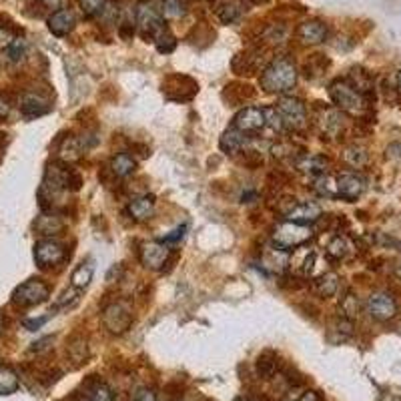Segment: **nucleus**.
<instances>
[{"mask_svg": "<svg viewBox=\"0 0 401 401\" xmlns=\"http://www.w3.org/2000/svg\"><path fill=\"white\" fill-rule=\"evenodd\" d=\"M297 84V69L291 60L277 58L265 66L261 75V88L271 95H285Z\"/></svg>", "mask_w": 401, "mask_h": 401, "instance_id": "nucleus-1", "label": "nucleus"}, {"mask_svg": "<svg viewBox=\"0 0 401 401\" xmlns=\"http://www.w3.org/2000/svg\"><path fill=\"white\" fill-rule=\"evenodd\" d=\"M329 97L333 105L339 108L341 112H348L351 117H363L367 112V101L365 97L355 90L348 79H337L331 82L329 86Z\"/></svg>", "mask_w": 401, "mask_h": 401, "instance_id": "nucleus-2", "label": "nucleus"}, {"mask_svg": "<svg viewBox=\"0 0 401 401\" xmlns=\"http://www.w3.org/2000/svg\"><path fill=\"white\" fill-rule=\"evenodd\" d=\"M313 237V231L309 229V225H299L293 221H285V223H279L275 229H273V243L285 251L293 249V247H301L303 243Z\"/></svg>", "mask_w": 401, "mask_h": 401, "instance_id": "nucleus-3", "label": "nucleus"}, {"mask_svg": "<svg viewBox=\"0 0 401 401\" xmlns=\"http://www.w3.org/2000/svg\"><path fill=\"white\" fill-rule=\"evenodd\" d=\"M277 110L283 119L285 129L301 133L307 127V107L303 101H299L295 97H281L277 103Z\"/></svg>", "mask_w": 401, "mask_h": 401, "instance_id": "nucleus-4", "label": "nucleus"}, {"mask_svg": "<svg viewBox=\"0 0 401 401\" xmlns=\"http://www.w3.org/2000/svg\"><path fill=\"white\" fill-rule=\"evenodd\" d=\"M51 295V289L45 281L40 279H28L25 283H21L14 293H12V301L21 307H36L40 303H45Z\"/></svg>", "mask_w": 401, "mask_h": 401, "instance_id": "nucleus-5", "label": "nucleus"}, {"mask_svg": "<svg viewBox=\"0 0 401 401\" xmlns=\"http://www.w3.org/2000/svg\"><path fill=\"white\" fill-rule=\"evenodd\" d=\"M103 323L110 333L114 335H123L125 331L131 329L133 325V311L127 303L123 301H114L105 307L103 311Z\"/></svg>", "mask_w": 401, "mask_h": 401, "instance_id": "nucleus-6", "label": "nucleus"}, {"mask_svg": "<svg viewBox=\"0 0 401 401\" xmlns=\"http://www.w3.org/2000/svg\"><path fill=\"white\" fill-rule=\"evenodd\" d=\"M136 27L145 38H157L165 30L162 12L153 6V2H141L136 8Z\"/></svg>", "mask_w": 401, "mask_h": 401, "instance_id": "nucleus-7", "label": "nucleus"}, {"mask_svg": "<svg viewBox=\"0 0 401 401\" xmlns=\"http://www.w3.org/2000/svg\"><path fill=\"white\" fill-rule=\"evenodd\" d=\"M66 259V249L54 239H40L34 245V261L42 269L56 267Z\"/></svg>", "mask_w": 401, "mask_h": 401, "instance_id": "nucleus-8", "label": "nucleus"}, {"mask_svg": "<svg viewBox=\"0 0 401 401\" xmlns=\"http://www.w3.org/2000/svg\"><path fill=\"white\" fill-rule=\"evenodd\" d=\"M365 309L372 319L381 321V323L393 319L398 315V303L387 291H374L367 297Z\"/></svg>", "mask_w": 401, "mask_h": 401, "instance_id": "nucleus-9", "label": "nucleus"}, {"mask_svg": "<svg viewBox=\"0 0 401 401\" xmlns=\"http://www.w3.org/2000/svg\"><path fill=\"white\" fill-rule=\"evenodd\" d=\"M265 125H267V121H265V108L259 107H245L233 119V127L245 134L261 133L265 129Z\"/></svg>", "mask_w": 401, "mask_h": 401, "instance_id": "nucleus-10", "label": "nucleus"}, {"mask_svg": "<svg viewBox=\"0 0 401 401\" xmlns=\"http://www.w3.org/2000/svg\"><path fill=\"white\" fill-rule=\"evenodd\" d=\"M169 253H171V249L162 241H151V243L143 245V249H141V263L147 269L159 271L165 267Z\"/></svg>", "mask_w": 401, "mask_h": 401, "instance_id": "nucleus-11", "label": "nucleus"}, {"mask_svg": "<svg viewBox=\"0 0 401 401\" xmlns=\"http://www.w3.org/2000/svg\"><path fill=\"white\" fill-rule=\"evenodd\" d=\"M365 179L357 173H341L337 175V197L345 201H357L365 193Z\"/></svg>", "mask_w": 401, "mask_h": 401, "instance_id": "nucleus-12", "label": "nucleus"}, {"mask_svg": "<svg viewBox=\"0 0 401 401\" xmlns=\"http://www.w3.org/2000/svg\"><path fill=\"white\" fill-rule=\"evenodd\" d=\"M321 207L313 201H303V203H295V207L285 215L287 221H293L299 225H311L315 221H319Z\"/></svg>", "mask_w": 401, "mask_h": 401, "instance_id": "nucleus-13", "label": "nucleus"}, {"mask_svg": "<svg viewBox=\"0 0 401 401\" xmlns=\"http://www.w3.org/2000/svg\"><path fill=\"white\" fill-rule=\"evenodd\" d=\"M75 25H77V19H75L73 10H69V8H58L49 16V30L54 36L71 34L75 30Z\"/></svg>", "mask_w": 401, "mask_h": 401, "instance_id": "nucleus-14", "label": "nucleus"}, {"mask_svg": "<svg viewBox=\"0 0 401 401\" xmlns=\"http://www.w3.org/2000/svg\"><path fill=\"white\" fill-rule=\"evenodd\" d=\"M327 167H329V160L325 159L323 155H317V153H305L295 160V169L303 175H309V177L325 175Z\"/></svg>", "mask_w": 401, "mask_h": 401, "instance_id": "nucleus-15", "label": "nucleus"}, {"mask_svg": "<svg viewBox=\"0 0 401 401\" xmlns=\"http://www.w3.org/2000/svg\"><path fill=\"white\" fill-rule=\"evenodd\" d=\"M297 38L303 42V45H321L325 38H327V27L319 23V21H307L303 25H299L297 28Z\"/></svg>", "mask_w": 401, "mask_h": 401, "instance_id": "nucleus-16", "label": "nucleus"}, {"mask_svg": "<svg viewBox=\"0 0 401 401\" xmlns=\"http://www.w3.org/2000/svg\"><path fill=\"white\" fill-rule=\"evenodd\" d=\"M51 110V103L36 95V93H25L21 97V112L28 117V119H34V117H42Z\"/></svg>", "mask_w": 401, "mask_h": 401, "instance_id": "nucleus-17", "label": "nucleus"}, {"mask_svg": "<svg viewBox=\"0 0 401 401\" xmlns=\"http://www.w3.org/2000/svg\"><path fill=\"white\" fill-rule=\"evenodd\" d=\"M155 197L153 195H143L138 199H133L127 207V213L131 215L134 221H149L155 215Z\"/></svg>", "mask_w": 401, "mask_h": 401, "instance_id": "nucleus-18", "label": "nucleus"}, {"mask_svg": "<svg viewBox=\"0 0 401 401\" xmlns=\"http://www.w3.org/2000/svg\"><path fill=\"white\" fill-rule=\"evenodd\" d=\"M247 12V4L243 0H225L217 6V16L221 19V23L229 25L239 21L241 16Z\"/></svg>", "mask_w": 401, "mask_h": 401, "instance_id": "nucleus-19", "label": "nucleus"}, {"mask_svg": "<svg viewBox=\"0 0 401 401\" xmlns=\"http://www.w3.org/2000/svg\"><path fill=\"white\" fill-rule=\"evenodd\" d=\"M247 143H249V134L241 133L235 127H231L221 136V149L225 153H239L247 147Z\"/></svg>", "mask_w": 401, "mask_h": 401, "instance_id": "nucleus-20", "label": "nucleus"}, {"mask_svg": "<svg viewBox=\"0 0 401 401\" xmlns=\"http://www.w3.org/2000/svg\"><path fill=\"white\" fill-rule=\"evenodd\" d=\"M321 131L329 136H337L339 131L343 129V114L339 108H327L323 114H321Z\"/></svg>", "mask_w": 401, "mask_h": 401, "instance_id": "nucleus-21", "label": "nucleus"}, {"mask_svg": "<svg viewBox=\"0 0 401 401\" xmlns=\"http://www.w3.org/2000/svg\"><path fill=\"white\" fill-rule=\"evenodd\" d=\"M64 229V223L56 217V215H40L36 221H34V231L38 235H45L47 239L58 235L60 231Z\"/></svg>", "mask_w": 401, "mask_h": 401, "instance_id": "nucleus-22", "label": "nucleus"}, {"mask_svg": "<svg viewBox=\"0 0 401 401\" xmlns=\"http://www.w3.org/2000/svg\"><path fill=\"white\" fill-rule=\"evenodd\" d=\"M82 149H84L82 141H79L77 136H66L62 141L60 149H58V159L62 160V162H66V165L69 162H77L82 157Z\"/></svg>", "mask_w": 401, "mask_h": 401, "instance_id": "nucleus-23", "label": "nucleus"}, {"mask_svg": "<svg viewBox=\"0 0 401 401\" xmlns=\"http://www.w3.org/2000/svg\"><path fill=\"white\" fill-rule=\"evenodd\" d=\"M134 169H136V160H134L133 155H129V153H119V155H114V157L110 159V171H112L114 177L125 179V177L133 175Z\"/></svg>", "mask_w": 401, "mask_h": 401, "instance_id": "nucleus-24", "label": "nucleus"}, {"mask_svg": "<svg viewBox=\"0 0 401 401\" xmlns=\"http://www.w3.org/2000/svg\"><path fill=\"white\" fill-rule=\"evenodd\" d=\"M339 289V277L335 273H323L315 279V293L319 297H333Z\"/></svg>", "mask_w": 401, "mask_h": 401, "instance_id": "nucleus-25", "label": "nucleus"}, {"mask_svg": "<svg viewBox=\"0 0 401 401\" xmlns=\"http://www.w3.org/2000/svg\"><path fill=\"white\" fill-rule=\"evenodd\" d=\"M351 251H353V245L349 243L348 237H341V235L333 237L331 243L327 245V255H329L331 259H335V261L348 259L349 255H351Z\"/></svg>", "mask_w": 401, "mask_h": 401, "instance_id": "nucleus-26", "label": "nucleus"}, {"mask_svg": "<svg viewBox=\"0 0 401 401\" xmlns=\"http://www.w3.org/2000/svg\"><path fill=\"white\" fill-rule=\"evenodd\" d=\"M343 160L353 169H363L369 162V153H367V149H363L359 145H351L343 153Z\"/></svg>", "mask_w": 401, "mask_h": 401, "instance_id": "nucleus-27", "label": "nucleus"}, {"mask_svg": "<svg viewBox=\"0 0 401 401\" xmlns=\"http://www.w3.org/2000/svg\"><path fill=\"white\" fill-rule=\"evenodd\" d=\"M287 261H289V255H287L285 249H281V247L265 249V255H263V265H265V267L281 271V269L287 265Z\"/></svg>", "mask_w": 401, "mask_h": 401, "instance_id": "nucleus-28", "label": "nucleus"}, {"mask_svg": "<svg viewBox=\"0 0 401 401\" xmlns=\"http://www.w3.org/2000/svg\"><path fill=\"white\" fill-rule=\"evenodd\" d=\"M66 353H69V357H71L75 363H84V361L88 359V345H86V339L80 337V335H77L75 339H71L69 345H66Z\"/></svg>", "mask_w": 401, "mask_h": 401, "instance_id": "nucleus-29", "label": "nucleus"}, {"mask_svg": "<svg viewBox=\"0 0 401 401\" xmlns=\"http://www.w3.org/2000/svg\"><path fill=\"white\" fill-rule=\"evenodd\" d=\"M93 281V265L90 263H80L79 267L73 271L71 275V285L77 289H86Z\"/></svg>", "mask_w": 401, "mask_h": 401, "instance_id": "nucleus-30", "label": "nucleus"}, {"mask_svg": "<svg viewBox=\"0 0 401 401\" xmlns=\"http://www.w3.org/2000/svg\"><path fill=\"white\" fill-rule=\"evenodd\" d=\"M21 381L16 372H12L10 367H0V396H10L19 389Z\"/></svg>", "mask_w": 401, "mask_h": 401, "instance_id": "nucleus-31", "label": "nucleus"}, {"mask_svg": "<svg viewBox=\"0 0 401 401\" xmlns=\"http://www.w3.org/2000/svg\"><path fill=\"white\" fill-rule=\"evenodd\" d=\"M348 80H349V84H351L355 90H359L361 95H365V93H372V88H374L372 77H369L365 71H361V69H353Z\"/></svg>", "mask_w": 401, "mask_h": 401, "instance_id": "nucleus-32", "label": "nucleus"}, {"mask_svg": "<svg viewBox=\"0 0 401 401\" xmlns=\"http://www.w3.org/2000/svg\"><path fill=\"white\" fill-rule=\"evenodd\" d=\"M255 367H257V375H259L261 379H271V377L275 375V372H277V355H273V353H263V355H259Z\"/></svg>", "mask_w": 401, "mask_h": 401, "instance_id": "nucleus-33", "label": "nucleus"}, {"mask_svg": "<svg viewBox=\"0 0 401 401\" xmlns=\"http://www.w3.org/2000/svg\"><path fill=\"white\" fill-rule=\"evenodd\" d=\"M339 311H341V317L353 321L359 315V299L353 293H345V297H341Z\"/></svg>", "mask_w": 401, "mask_h": 401, "instance_id": "nucleus-34", "label": "nucleus"}, {"mask_svg": "<svg viewBox=\"0 0 401 401\" xmlns=\"http://www.w3.org/2000/svg\"><path fill=\"white\" fill-rule=\"evenodd\" d=\"M287 36H289V30L285 25H271L263 32V38L269 45H283L287 40Z\"/></svg>", "mask_w": 401, "mask_h": 401, "instance_id": "nucleus-35", "label": "nucleus"}, {"mask_svg": "<svg viewBox=\"0 0 401 401\" xmlns=\"http://www.w3.org/2000/svg\"><path fill=\"white\" fill-rule=\"evenodd\" d=\"M315 191L321 197H337V177L333 179L331 175H321L315 181Z\"/></svg>", "mask_w": 401, "mask_h": 401, "instance_id": "nucleus-36", "label": "nucleus"}, {"mask_svg": "<svg viewBox=\"0 0 401 401\" xmlns=\"http://www.w3.org/2000/svg\"><path fill=\"white\" fill-rule=\"evenodd\" d=\"M160 12L167 19H181V16H185L187 8H185L183 0H162V10Z\"/></svg>", "mask_w": 401, "mask_h": 401, "instance_id": "nucleus-37", "label": "nucleus"}, {"mask_svg": "<svg viewBox=\"0 0 401 401\" xmlns=\"http://www.w3.org/2000/svg\"><path fill=\"white\" fill-rule=\"evenodd\" d=\"M265 121H267L265 129L273 131L275 134H281L283 131H285L283 119H281V114H279V110H277V108H273V107L265 108Z\"/></svg>", "mask_w": 401, "mask_h": 401, "instance_id": "nucleus-38", "label": "nucleus"}, {"mask_svg": "<svg viewBox=\"0 0 401 401\" xmlns=\"http://www.w3.org/2000/svg\"><path fill=\"white\" fill-rule=\"evenodd\" d=\"M107 8V0H80V10L84 16H101Z\"/></svg>", "mask_w": 401, "mask_h": 401, "instance_id": "nucleus-39", "label": "nucleus"}, {"mask_svg": "<svg viewBox=\"0 0 401 401\" xmlns=\"http://www.w3.org/2000/svg\"><path fill=\"white\" fill-rule=\"evenodd\" d=\"M88 401H117L114 400V393H112V389L108 387L107 383H95L93 387H90V400Z\"/></svg>", "mask_w": 401, "mask_h": 401, "instance_id": "nucleus-40", "label": "nucleus"}, {"mask_svg": "<svg viewBox=\"0 0 401 401\" xmlns=\"http://www.w3.org/2000/svg\"><path fill=\"white\" fill-rule=\"evenodd\" d=\"M155 42H157V51L159 53H173V49L177 47V40H175V36L165 28L162 32H160L159 36L155 38Z\"/></svg>", "mask_w": 401, "mask_h": 401, "instance_id": "nucleus-41", "label": "nucleus"}, {"mask_svg": "<svg viewBox=\"0 0 401 401\" xmlns=\"http://www.w3.org/2000/svg\"><path fill=\"white\" fill-rule=\"evenodd\" d=\"M6 54L10 60H21L27 54V42L23 38H14L8 47H6Z\"/></svg>", "mask_w": 401, "mask_h": 401, "instance_id": "nucleus-42", "label": "nucleus"}, {"mask_svg": "<svg viewBox=\"0 0 401 401\" xmlns=\"http://www.w3.org/2000/svg\"><path fill=\"white\" fill-rule=\"evenodd\" d=\"M79 291L80 289H77V287H73V285H71V289H66L64 293L58 297V301L54 303V307H56V309H60V307H71V305H75V303L79 301Z\"/></svg>", "mask_w": 401, "mask_h": 401, "instance_id": "nucleus-43", "label": "nucleus"}, {"mask_svg": "<svg viewBox=\"0 0 401 401\" xmlns=\"http://www.w3.org/2000/svg\"><path fill=\"white\" fill-rule=\"evenodd\" d=\"M271 151H273V155H275V157H279V159H285V157L293 155L295 147L291 145V143H279V145H275Z\"/></svg>", "mask_w": 401, "mask_h": 401, "instance_id": "nucleus-44", "label": "nucleus"}, {"mask_svg": "<svg viewBox=\"0 0 401 401\" xmlns=\"http://www.w3.org/2000/svg\"><path fill=\"white\" fill-rule=\"evenodd\" d=\"M185 231H187V225L177 227L175 231H171V235H165V237H162V243H173V241H179L183 235H185Z\"/></svg>", "mask_w": 401, "mask_h": 401, "instance_id": "nucleus-45", "label": "nucleus"}, {"mask_svg": "<svg viewBox=\"0 0 401 401\" xmlns=\"http://www.w3.org/2000/svg\"><path fill=\"white\" fill-rule=\"evenodd\" d=\"M49 321V315H45V317H38V319H27L25 321V327H27L28 331H36V329H40L45 323Z\"/></svg>", "mask_w": 401, "mask_h": 401, "instance_id": "nucleus-46", "label": "nucleus"}, {"mask_svg": "<svg viewBox=\"0 0 401 401\" xmlns=\"http://www.w3.org/2000/svg\"><path fill=\"white\" fill-rule=\"evenodd\" d=\"M14 40V34L10 32V30H6V28L0 25V47H8L10 42Z\"/></svg>", "mask_w": 401, "mask_h": 401, "instance_id": "nucleus-47", "label": "nucleus"}, {"mask_svg": "<svg viewBox=\"0 0 401 401\" xmlns=\"http://www.w3.org/2000/svg\"><path fill=\"white\" fill-rule=\"evenodd\" d=\"M134 401H157V396L151 389H141V391H136Z\"/></svg>", "mask_w": 401, "mask_h": 401, "instance_id": "nucleus-48", "label": "nucleus"}, {"mask_svg": "<svg viewBox=\"0 0 401 401\" xmlns=\"http://www.w3.org/2000/svg\"><path fill=\"white\" fill-rule=\"evenodd\" d=\"M287 401H321V396L317 391H305V393H301L299 398H295V400H287Z\"/></svg>", "mask_w": 401, "mask_h": 401, "instance_id": "nucleus-49", "label": "nucleus"}, {"mask_svg": "<svg viewBox=\"0 0 401 401\" xmlns=\"http://www.w3.org/2000/svg\"><path fill=\"white\" fill-rule=\"evenodd\" d=\"M47 343H53V337H45V339H40V341H36L32 348H30V351H45V349L49 348Z\"/></svg>", "mask_w": 401, "mask_h": 401, "instance_id": "nucleus-50", "label": "nucleus"}, {"mask_svg": "<svg viewBox=\"0 0 401 401\" xmlns=\"http://www.w3.org/2000/svg\"><path fill=\"white\" fill-rule=\"evenodd\" d=\"M10 114V105L0 97V119H6Z\"/></svg>", "mask_w": 401, "mask_h": 401, "instance_id": "nucleus-51", "label": "nucleus"}, {"mask_svg": "<svg viewBox=\"0 0 401 401\" xmlns=\"http://www.w3.org/2000/svg\"><path fill=\"white\" fill-rule=\"evenodd\" d=\"M40 2H42V4H45L47 8H58L62 0H40Z\"/></svg>", "mask_w": 401, "mask_h": 401, "instance_id": "nucleus-52", "label": "nucleus"}, {"mask_svg": "<svg viewBox=\"0 0 401 401\" xmlns=\"http://www.w3.org/2000/svg\"><path fill=\"white\" fill-rule=\"evenodd\" d=\"M396 86H398V90L401 93V71L396 75Z\"/></svg>", "mask_w": 401, "mask_h": 401, "instance_id": "nucleus-53", "label": "nucleus"}, {"mask_svg": "<svg viewBox=\"0 0 401 401\" xmlns=\"http://www.w3.org/2000/svg\"><path fill=\"white\" fill-rule=\"evenodd\" d=\"M396 275H398V279H400V281H401V263H400V265H398V269H396Z\"/></svg>", "mask_w": 401, "mask_h": 401, "instance_id": "nucleus-54", "label": "nucleus"}, {"mask_svg": "<svg viewBox=\"0 0 401 401\" xmlns=\"http://www.w3.org/2000/svg\"><path fill=\"white\" fill-rule=\"evenodd\" d=\"M237 401H253V400H249V398H239Z\"/></svg>", "mask_w": 401, "mask_h": 401, "instance_id": "nucleus-55", "label": "nucleus"}, {"mask_svg": "<svg viewBox=\"0 0 401 401\" xmlns=\"http://www.w3.org/2000/svg\"><path fill=\"white\" fill-rule=\"evenodd\" d=\"M251 2H267V0H251Z\"/></svg>", "mask_w": 401, "mask_h": 401, "instance_id": "nucleus-56", "label": "nucleus"}, {"mask_svg": "<svg viewBox=\"0 0 401 401\" xmlns=\"http://www.w3.org/2000/svg\"><path fill=\"white\" fill-rule=\"evenodd\" d=\"M0 329H2V315H0Z\"/></svg>", "mask_w": 401, "mask_h": 401, "instance_id": "nucleus-57", "label": "nucleus"}, {"mask_svg": "<svg viewBox=\"0 0 401 401\" xmlns=\"http://www.w3.org/2000/svg\"><path fill=\"white\" fill-rule=\"evenodd\" d=\"M79 401H88V400H79Z\"/></svg>", "mask_w": 401, "mask_h": 401, "instance_id": "nucleus-58", "label": "nucleus"}]
</instances>
